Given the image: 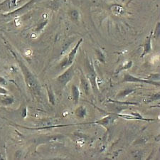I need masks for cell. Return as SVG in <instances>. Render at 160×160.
<instances>
[{
    "instance_id": "1",
    "label": "cell",
    "mask_w": 160,
    "mask_h": 160,
    "mask_svg": "<svg viewBox=\"0 0 160 160\" xmlns=\"http://www.w3.org/2000/svg\"><path fill=\"white\" fill-rule=\"evenodd\" d=\"M11 51L13 55L14 56L16 60L18 61V63H19V66L21 68V71L23 73V75H24V81L27 88L33 93L38 94L40 92V86L37 79L36 78L34 75L28 68V67L26 66L24 62L19 58V56L17 53H15L14 51Z\"/></svg>"
},
{
    "instance_id": "2",
    "label": "cell",
    "mask_w": 160,
    "mask_h": 160,
    "mask_svg": "<svg viewBox=\"0 0 160 160\" xmlns=\"http://www.w3.org/2000/svg\"><path fill=\"white\" fill-rule=\"evenodd\" d=\"M116 119L115 118L113 117L112 115H108L106 117L103 118L102 119L95 121V122H82V123H76V124H72V125H50L48 127H43V128H27L24 127L26 129H29V130H43V129H48V128H63V127H69V126H76V125H102L106 129H108V127L112 125L113 122Z\"/></svg>"
},
{
    "instance_id": "3",
    "label": "cell",
    "mask_w": 160,
    "mask_h": 160,
    "mask_svg": "<svg viewBox=\"0 0 160 160\" xmlns=\"http://www.w3.org/2000/svg\"><path fill=\"white\" fill-rule=\"evenodd\" d=\"M86 66L88 71V80L90 84H91V87L95 93L98 92V88L97 84V76L95 73L94 66L92 65V62L89 59H87L86 61Z\"/></svg>"
},
{
    "instance_id": "4",
    "label": "cell",
    "mask_w": 160,
    "mask_h": 160,
    "mask_svg": "<svg viewBox=\"0 0 160 160\" xmlns=\"http://www.w3.org/2000/svg\"><path fill=\"white\" fill-rule=\"evenodd\" d=\"M82 41H83V39H82V38H81V39L78 41V43H76V45L75 46V47L71 50V52L68 53V56H67L66 58L63 59V61H62L60 64L61 68H68V67H69L73 64L74 59L76 58L77 52H78V48L80 47V46H81V44L82 43Z\"/></svg>"
},
{
    "instance_id": "5",
    "label": "cell",
    "mask_w": 160,
    "mask_h": 160,
    "mask_svg": "<svg viewBox=\"0 0 160 160\" xmlns=\"http://www.w3.org/2000/svg\"><path fill=\"white\" fill-rule=\"evenodd\" d=\"M123 82H142V83L153 85V86H156L157 87H159L160 83L159 81H150L148 79H142L138 78V77L133 76L130 75V73H125L123 78Z\"/></svg>"
},
{
    "instance_id": "6",
    "label": "cell",
    "mask_w": 160,
    "mask_h": 160,
    "mask_svg": "<svg viewBox=\"0 0 160 160\" xmlns=\"http://www.w3.org/2000/svg\"><path fill=\"white\" fill-rule=\"evenodd\" d=\"M68 68L63 74L60 75L57 78V81L63 86H66L67 83L71 81L74 76V67L70 66Z\"/></svg>"
},
{
    "instance_id": "7",
    "label": "cell",
    "mask_w": 160,
    "mask_h": 160,
    "mask_svg": "<svg viewBox=\"0 0 160 160\" xmlns=\"http://www.w3.org/2000/svg\"><path fill=\"white\" fill-rule=\"evenodd\" d=\"M152 34H153V30L152 31L149 33V35L147 37L145 41L143 43V53L141 55V57L142 58L144 56L147 55L152 51Z\"/></svg>"
},
{
    "instance_id": "8",
    "label": "cell",
    "mask_w": 160,
    "mask_h": 160,
    "mask_svg": "<svg viewBox=\"0 0 160 160\" xmlns=\"http://www.w3.org/2000/svg\"><path fill=\"white\" fill-rule=\"evenodd\" d=\"M81 88L83 90V92L86 95H88L90 94V84L89 82V81L87 79V78L85 76V75L82 73L81 71Z\"/></svg>"
},
{
    "instance_id": "9",
    "label": "cell",
    "mask_w": 160,
    "mask_h": 160,
    "mask_svg": "<svg viewBox=\"0 0 160 160\" xmlns=\"http://www.w3.org/2000/svg\"><path fill=\"white\" fill-rule=\"evenodd\" d=\"M71 91H72V96H73V101L75 104L77 105L78 103L79 99H80V90L78 87L76 85H73L71 87Z\"/></svg>"
},
{
    "instance_id": "10",
    "label": "cell",
    "mask_w": 160,
    "mask_h": 160,
    "mask_svg": "<svg viewBox=\"0 0 160 160\" xmlns=\"http://www.w3.org/2000/svg\"><path fill=\"white\" fill-rule=\"evenodd\" d=\"M75 114H76L77 117L79 118H84L85 117H86V114H87V111H86V108L83 106H79L76 110Z\"/></svg>"
},
{
    "instance_id": "11",
    "label": "cell",
    "mask_w": 160,
    "mask_h": 160,
    "mask_svg": "<svg viewBox=\"0 0 160 160\" xmlns=\"http://www.w3.org/2000/svg\"><path fill=\"white\" fill-rule=\"evenodd\" d=\"M68 15H69V17H70L71 19L73 21V22H77L79 21L80 14H79V12L77 11L76 9L71 10V11L68 12Z\"/></svg>"
},
{
    "instance_id": "12",
    "label": "cell",
    "mask_w": 160,
    "mask_h": 160,
    "mask_svg": "<svg viewBox=\"0 0 160 160\" xmlns=\"http://www.w3.org/2000/svg\"><path fill=\"white\" fill-rule=\"evenodd\" d=\"M135 91V90H132V89H126V90H122V91L120 92L117 95V98L118 99H122L124 98H126L131 93H132Z\"/></svg>"
},
{
    "instance_id": "13",
    "label": "cell",
    "mask_w": 160,
    "mask_h": 160,
    "mask_svg": "<svg viewBox=\"0 0 160 160\" xmlns=\"http://www.w3.org/2000/svg\"><path fill=\"white\" fill-rule=\"evenodd\" d=\"M111 11H112V14L115 15H122L124 13V9L121 6H118V5H114L111 7Z\"/></svg>"
},
{
    "instance_id": "14",
    "label": "cell",
    "mask_w": 160,
    "mask_h": 160,
    "mask_svg": "<svg viewBox=\"0 0 160 160\" xmlns=\"http://www.w3.org/2000/svg\"><path fill=\"white\" fill-rule=\"evenodd\" d=\"M95 54H96L98 59L101 63H105V56L102 51H100V49H96L95 50Z\"/></svg>"
},
{
    "instance_id": "15",
    "label": "cell",
    "mask_w": 160,
    "mask_h": 160,
    "mask_svg": "<svg viewBox=\"0 0 160 160\" xmlns=\"http://www.w3.org/2000/svg\"><path fill=\"white\" fill-rule=\"evenodd\" d=\"M47 92H48V100H49V102L52 105H55L56 98H55V95H54L52 90H51V88H48L47 87Z\"/></svg>"
},
{
    "instance_id": "16",
    "label": "cell",
    "mask_w": 160,
    "mask_h": 160,
    "mask_svg": "<svg viewBox=\"0 0 160 160\" xmlns=\"http://www.w3.org/2000/svg\"><path fill=\"white\" fill-rule=\"evenodd\" d=\"M159 33H160V23L159 22L157 23L155 27V29L153 32V34H152V37L155 38L156 39L159 38Z\"/></svg>"
},
{
    "instance_id": "17",
    "label": "cell",
    "mask_w": 160,
    "mask_h": 160,
    "mask_svg": "<svg viewBox=\"0 0 160 160\" xmlns=\"http://www.w3.org/2000/svg\"><path fill=\"white\" fill-rule=\"evenodd\" d=\"M132 66V61H128V63H126L125 64H124V65L122 67H120V68L118 69V71H117V73H118V72L122 71L123 70H126V69L130 68Z\"/></svg>"
},
{
    "instance_id": "18",
    "label": "cell",
    "mask_w": 160,
    "mask_h": 160,
    "mask_svg": "<svg viewBox=\"0 0 160 160\" xmlns=\"http://www.w3.org/2000/svg\"><path fill=\"white\" fill-rule=\"evenodd\" d=\"M13 102H14V98L12 97H7L5 98L4 99L2 100V103L5 105H12Z\"/></svg>"
},
{
    "instance_id": "19",
    "label": "cell",
    "mask_w": 160,
    "mask_h": 160,
    "mask_svg": "<svg viewBox=\"0 0 160 160\" xmlns=\"http://www.w3.org/2000/svg\"><path fill=\"white\" fill-rule=\"evenodd\" d=\"M147 78H148V80H150V81H157V80H159V73L150 74Z\"/></svg>"
},
{
    "instance_id": "20",
    "label": "cell",
    "mask_w": 160,
    "mask_h": 160,
    "mask_svg": "<svg viewBox=\"0 0 160 160\" xmlns=\"http://www.w3.org/2000/svg\"><path fill=\"white\" fill-rule=\"evenodd\" d=\"M0 85L2 86H7V80L2 76H0Z\"/></svg>"
},
{
    "instance_id": "21",
    "label": "cell",
    "mask_w": 160,
    "mask_h": 160,
    "mask_svg": "<svg viewBox=\"0 0 160 160\" xmlns=\"http://www.w3.org/2000/svg\"><path fill=\"white\" fill-rule=\"evenodd\" d=\"M8 93V90L5 89L4 88L0 86V94L1 95H7Z\"/></svg>"
},
{
    "instance_id": "22",
    "label": "cell",
    "mask_w": 160,
    "mask_h": 160,
    "mask_svg": "<svg viewBox=\"0 0 160 160\" xmlns=\"http://www.w3.org/2000/svg\"><path fill=\"white\" fill-rule=\"evenodd\" d=\"M0 159H3V157H2L1 153H0Z\"/></svg>"
}]
</instances>
